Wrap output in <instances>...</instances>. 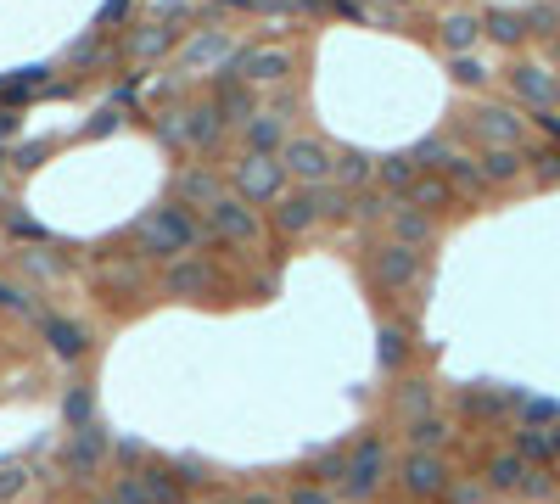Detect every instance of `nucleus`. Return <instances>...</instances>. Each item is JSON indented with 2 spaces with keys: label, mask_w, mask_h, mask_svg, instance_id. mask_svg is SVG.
Segmentation results:
<instances>
[{
  "label": "nucleus",
  "mask_w": 560,
  "mask_h": 504,
  "mask_svg": "<svg viewBox=\"0 0 560 504\" xmlns=\"http://www.w3.org/2000/svg\"><path fill=\"white\" fill-rule=\"evenodd\" d=\"M314 196H320V219H342V213L353 208V202H348V191H336L331 180H325V185H314Z\"/></svg>",
  "instance_id": "41"
},
{
  "label": "nucleus",
  "mask_w": 560,
  "mask_h": 504,
  "mask_svg": "<svg viewBox=\"0 0 560 504\" xmlns=\"http://www.w3.org/2000/svg\"><path fill=\"white\" fill-rule=\"evenodd\" d=\"M101 460H107V443H101L96 426H79V432L68 437V448H62V471L90 476V471H101Z\"/></svg>",
  "instance_id": "14"
},
{
  "label": "nucleus",
  "mask_w": 560,
  "mask_h": 504,
  "mask_svg": "<svg viewBox=\"0 0 560 504\" xmlns=\"http://www.w3.org/2000/svg\"><path fill=\"white\" fill-rule=\"evenodd\" d=\"M404 202H409V208H420V213H432V219H437V213H443L448 202H454V185H448L443 174H415V185L404 191Z\"/></svg>",
  "instance_id": "22"
},
{
  "label": "nucleus",
  "mask_w": 560,
  "mask_h": 504,
  "mask_svg": "<svg viewBox=\"0 0 560 504\" xmlns=\"http://www.w3.org/2000/svg\"><path fill=\"white\" fill-rule=\"evenodd\" d=\"M516 454L532 465H560V420L555 426H521L516 432Z\"/></svg>",
  "instance_id": "16"
},
{
  "label": "nucleus",
  "mask_w": 560,
  "mask_h": 504,
  "mask_svg": "<svg viewBox=\"0 0 560 504\" xmlns=\"http://www.w3.org/2000/svg\"><path fill=\"white\" fill-rule=\"evenodd\" d=\"M409 157H415V168H432V174H443L454 152H448V140H420V146H415Z\"/></svg>",
  "instance_id": "39"
},
{
  "label": "nucleus",
  "mask_w": 560,
  "mask_h": 504,
  "mask_svg": "<svg viewBox=\"0 0 560 504\" xmlns=\"http://www.w3.org/2000/svg\"><path fill=\"white\" fill-rule=\"evenodd\" d=\"M454 437V426H448L443 415H420V420H404V443L409 448H426V454H443V443Z\"/></svg>",
  "instance_id": "23"
},
{
  "label": "nucleus",
  "mask_w": 560,
  "mask_h": 504,
  "mask_svg": "<svg viewBox=\"0 0 560 504\" xmlns=\"http://www.w3.org/2000/svg\"><path fill=\"white\" fill-rule=\"evenodd\" d=\"M527 168H532V180L538 185H560V146H538V152H527Z\"/></svg>",
  "instance_id": "35"
},
{
  "label": "nucleus",
  "mask_w": 560,
  "mask_h": 504,
  "mask_svg": "<svg viewBox=\"0 0 560 504\" xmlns=\"http://www.w3.org/2000/svg\"><path fill=\"white\" fill-rule=\"evenodd\" d=\"M168 40H174V28H140L129 40V56H157V51H168Z\"/></svg>",
  "instance_id": "40"
},
{
  "label": "nucleus",
  "mask_w": 560,
  "mask_h": 504,
  "mask_svg": "<svg viewBox=\"0 0 560 504\" xmlns=\"http://www.w3.org/2000/svg\"><path fill=\"white\" fill-rule=\"evenodd\" d=\"M392 6H409V0H392Z\"/></svg>",
  "instance_id": "55"
},
{
  "label": "nucleus",
  "mask_w": 560,
  "mask_h": 504,
  "mask_svg": "<svg viewBox=\"0 0 560 504\" xmlns=\"http://www.w3.org/2000/svg\"><path fill=\"white\" fill-rule=\"evenodd\" d=\"M62 415H68L73 432H79V426H96V398H90V387H73L68 398H62Z\"/></svg>",
  "instance_id": "33"
},
{
  "label": "nucleus",
  "mask_w": 560,
  "mask_h": 504,
  "mask_svg": "<svg viewBox=\"0 0 560 504\" xmlns=\"http://www.w3.org/2000/svg\"><path fill=\"white\" fill-rule=\"evenodd\" d=\"M275 208H280L275 213L280 236H303V230L320 224V196H314V185H303V191H292V196H280Z\"/></svg>",
  "instance_id": "13"
},
{
  "label": "nucleus",
  "mask_w": 560,
  "mask_h": 504,
  "mask_svg": "<svg viewBox=\"0 0 560 504\" xmlns=\"http://www.w3.org/2000/svg\"><path fill=\"white\" fill-rule=\"evenodd\" d=\"M387 219H392V241H404V247H426V241L437 236V219L432 213H420V208H409V202H398Z\"/></svg>",
  "instance_id": "18"
},
{
  "label": "nucleus",
  "mask_w": 560,
  "mask_h": 504,
  "mask_svg": "<svg viewBox=\"0 0 560 504\" xmlns=\"http://www.w3.org/2000/svg\"><path fill=\"white\" fill-rule=\"evenodd\" d=\"M521 499H555V476H549L544 465H532L527 482H521Z\"/></svg>",
  "instance_id": "43"
},
{
  "label": "nucleus",
  "mask_w": 560,
  "mask_h": 504,
  "mask_svg": "<svg viewBox=\"0 0 560 504\" xmlns=\"http://www.w3.org/2000/svg\"><path fill=\"white\" fill-rule=\"evenodd\" d=\"M236 504H275V499H269V493H241Z\"/></svg>",
  "instance_id": "53"
},
{
  "label": "nucleus",
  "mask_w": 560,
  "mask_h": 504,
  "mask_svg": "<svg viewBox=\"0 0 560 504\" xmlns=\"http://www.w3.org/2000/svg\"><path fill=\"white\" fill-rule=\"evenodd\" d=\"M415 157H381L376 163V180L387 185V191H409V185H415Z\"/></svg>",
  "instance_id": "31"
},
{
  "label": "nucleus",
  "mask_w": 560,
  "mask_h": 504,
  "mask_svg": "<svg viewBox=\"0 0 560 504\" xmlns=\"http://www.w3.org/2000/svg\"><path fill=\"white\" fill-rule=\"evenodd\" d=\"M247 146L252 152H275V146H286V140H280V118H247Z\"/></svg>",
  "instance_id": "34"
},
{
  "label": "nucleus",
  "mask_w": 560,
  "mask_h": 504,
  "mask_svg": "<svg viewBox=\"0 0 560 504\" xmlns=\"http://www.w3.org/2000/svg\"><path fill=\"white\" fill-rule=\"evenodd\" d=\"M224 56H230V40H224L219 28H202V34L191 40V51H185L180 68H185V73H202L208 62H224Z\"/></svg>",
  "instance_id": "26"
},
{
  "label": "nucleus",
  "mask_w": 560,
  "mask_h": 504,
  "mask_svg": "<svg viewBox=\"0 0 560 504\" xmlns=\"http://www.w3.org/2000/svg\"><path fill=\"white\" fill-rule=\"evenodd\" d=\"M34 488V465H23V460H12V465H0V504H12V499H23V493Z\"/></svg>",
  "instance_id": "32"
},
{
  "label": "nucleus",
  "mask_w": 560,
  "mask_h": 504,
  "mask_svg": "<svg viewBox=\"0 0 560 504\" xmlns=\"http://www.w3.org/2000/svg\"><path fill=\"white\" fill-rule=\"evenodd\" d=\"M443 180L454 185V196H482L488 191V180H482V163H476V157H448V168H443Z\"/></svg>",
  "instance_id": "27"
},
{
  "label": "nucleus",
  "mask_w": 560,
  "mask_h": 504,
  "mask_svg": "<svg viewBox=\"0 0 560 504\" xmlns=\"http://www.w3.org/2000/svg\"><path fill=\"white\" fill-rule=\"evenodd\" d=\"M230 180H236L241 202H280L286 168H280V157H269V152H247L236 168H230Z\"/></svg>",
  "instance_id": "3"
},
{
  "label": "nucleus",
  "mask_w": 560,
  "mask_h": 504,
  "mask_svg": "<svg viewBox=\"0 0 560 504\" xmlns=\"http://www.w3.org/2000/svg\"><path fill=\"white\" fill-rule=\"evenodd\" d=\"M510 90H516V101H527L532 112H549L560 101V79L544 62H516V68H510Z\"/></svg>",
  "instance_id": "9"
},
{
  "label": "nucleus",
  "mask_w": 560,
  "mask_h": 504,
  "mask_svg": "<svg viewBox=\"0 0 560 504\" xmlns=\"http://www.w3.org/2000/svg\"><path fill=\"white\" fill-rule=\"evenodd\" d=\"M45 342H51L56 359H84L90 353V331L73 320H45Z\"/></svg>",
  "instance_id": "24"
},
{
  "label": "nucleus",
  "mask_w": 560,
  "mask_h": 504,
  "mask_svg": "<svg viewBox=\"0 0 560 504\" xmlns=\"http://www.w3.org/2000/svg\"><path fill=\"white\" fill-rule=\"evenodd\" d=\"M219 112H236L241 124L252 118V96L247 90H236V84H224V96H219Z\"/></svg>",
  "instance_id": "45"
},
{
  "label": "nucleus",
  "mask_w": 560,
  "mask_h": 504,
  "mask_svg": "<svg viewBox=\"0 0 560 504\" xmlns=\"http://www.w3.org/2000/svg\"><path fill=\"white\" fill-rule=\"evenodd\" d=\"M12 236H23V241L34 236V241H40L45 230H40V224H34V219H23V213H12Z\"/></svg>",
  "instance_id": "52"
},
{
  "label": "nucleus",
  "mask_w": 560,
  "mask_h": 504,
  "mask_svg": "<svg viewBox=\"0 0 560 504\" xmlns=\"http://www.w3.org/2000/svg\"><path fill=\"white\" fill-rule=\"evenodd\" d=\"M516 409H521V420H527V426H555V420H560L555 398H516Z\"/></svg>",
  "instance_id": "37"
},
{
  "label": "nucleus",
  "mask_w": 560,
  "mask_h": 504,
  "mask_svg": "<svg viewBox=\"0 0 560 504\" xmlns=\"http://www.w3.org/2000/svg\"><path fill=\"white\" fill-rule=\"evenodd\" d=\"M135 476H140V488H146V499H152V504H185V488H191V482H185L180 465L146 460Z\"/></svg>",
  "instance_id": "12"
},
{
  "label": "nucleus",
  "mask_w": 560,
  "mask_h": 504,
  "mask_svg": "<svg viewBox=\"0 0 560 504\" xmlns=\"http://www.w3.org/2000/svg\"><path fill=\"white\" fill-rule=\"evenodd\" d=\"M420 269H426L420 247H404V241H387V247L370 252V286L376 292H404L420 280Z\"/></svg>",
  "instance_id": "4"
},
{
  "label": "nucleus",
  "mask_w": 560,
  "mask_h": 504,
  "mask_svg": "<svg viewBox=\"0 0 560 504\" xmlns=\"http://www.w3.org/2000/svg\"><path fill=\"white\" fill-rule=\"evenodd\" d=\"M118 17H129V0H107V6H101V17H96V28L118 23Z\"/></svg>",
  "instance_id": "51"
},
{
  "label": "nucleus",
  "mask_w": 560,
  "mask_h": 504,
  "mask_svg": "<svg viewBox=\"0 0 560 504\" xmlns=\"http://www.w3.org/2000/svg\"><path fill=\"white\" fill-rule=\"evenodd\" d=\"M482 34H488L493 45H521V40H527V17H521V12H499V6H493V12L482 17Z\"/></svg>",
  "instance_id": "28"
},
{
  "label": "nucleus",
  "mask_w": 560,
  "mask_h": 504,
  "mask_svg": "<svg viewBox=\"0 0 560 504\" xmlns=\"http://www.w3.org/2000/svg\"><path fill=\"white\" fill-rule=\"evenodd\" d=\"M376 359L387 364V370H398V364L409 359V336H404V331H392V325H381V348H376Z\"/></svg>",
  "instance_id": "36"
},
{
  "label": "nucleus",
  "mask_w": 560,
  "mask_h": 504,
  "mask_svg": "<svg viewBox=\"0 0 560 504\" xmlns=\"http://www.w3.org/2000/svg\"><path fill=\"white\" fill-rule=\"evenodd\" d=\"M163 292L180 297V303H196V297L213 292V264L208 258H196V252H185V258H174V264L163 269Z\"/></svg>",
  "instance_id": "10"
},
{
  "label": "nucleus",
  "mask_w": 560,
  "mask_h": 504,
  "mask_svg": "<svg viewBox=\"0 0 560 504\" xmlns=\"http://www.w3.org/2000/svg\"><path fill=\"white\" fill-rule=\"evenodd\" d=\"M555 56H560V40H555Z\"/></svg>",
  "instance_id": "56"
},
{
  "label": "nucleus",
  "mask_w": 560,
  "mask_h": 504,
  "mask_svg": "<svg viewBox=\"0 0 560 504\" xmlns=\"http://www.w3.org/2000/svg\"><path fill=\"white\" fill-rule=\"evenodd\" d=\"M532 124H538V129H544V135L560 146V112H555V107H549V112H532Z\"/></svg>",
  "instance_id": "50"
},
{
  "label": "nucleus",
  "mask_w": 560,
  "mask_h": 504,
  "mask_svg": "<svg viewBox=\"0 0 560 504\" xmlns=\"http://www.w3.org/2000/svg\"><path fill=\"white\" fill-rule=\"evenodd\" d=\"M437 40H443L454 56H465L476 40H482V17H465V12L443 17V23H437Z\"/></svg>",
  "instance_id": "25"
},
{
  "label": "nucleus",
  "mask_w": 560,
  "mask_h": 504,
  "mask_svg": "<svg viewBox=\"0 0 560 504\" xmlns=\"http://www.w3.org/2000/svg\"><path fill=\"white\" fill-rule=\"evenodd\" d=\"M476 163H482V180L488 185H510L527 174V152H521V146H482Z\"/></svg>",
  "instance_id": "17"
},
{
  "label": "nucleus",
  "mask_w": 560,
  "mask_h": 504,
  "mask_svg": "<svg viewBox=\"0 0 560 504\" xmlns=\"http://www.w3.org/2000/svg\"><path fill=\"white\" fill-rule=\"evenodd\" d=\"M527 471H532V460H521L516 448H504V454H488V465H482V476H488V493H521Z\"/></svg>",
  "instance_id": "15"
},
{
  "label": "nucleus",
  "mask_w": 560,
  "mask_h": 504,
  "mask_svg": "<svg viewBox=\"0 0 560 504\" xmlns=\"http://www.w3.org/2000/svg\"><path fill=\"white\" fill-rule=\"evenodd\" d=\"M157 135H163L168 146H191V135H185V112H168V118H157Z\"/></svg>",
  "instance_id": "46"
},
{
  "label": "nucleus",
  "mask_w": 560,
  "mask_h": 504,
  "mask_svg": "<svg viewBox=\"0 0 560 504\" xmlns=\"http://www.w3.org/2000/svg\"><path fill=\"white\" fill-rule=\"evenodd\" d=\"M482 499H488V482H471V476L448 482V493H443V504H482Z\"/></svg>",
  "instance_id": "42"
},
{
  "label": "nucleus",
  "mask_w": 560,
  "mask_h": 504,
  "mask_svg": "<svg viewBox=\"0 0 560 504\" xmlns=\"http://www.w3.org/2000/svg\"><path fill=\"white\" fill-rule=\"evenodd\" d=\"M488 79H493V73H488V62H476L471 51H465V56H454V84H465V90H482Z\"/></svg>",
  "instance_id": "38"
},
{
  "label": "nucleus",
  "mask_w": 560,
  "mask_h": 504,
  "mask_svg": "<svg viewBox=\"0 0 560 504\" xmlns=\"http://www.w3.org/2000/svg\"><path fill=\"white\" fill-rule=\"evenodd\" d=\"M555 28H560L555 6H532V12H527V34H555Z\"/></svg>",
  "instance_id": "47"
},
{
  "label": "nucleus",
  "mask_w": 560,
  "mask_h": 504,
  "mask_svg": "<svg viewBox=\"0 0 560 504\" xmlns=\"http://www.w3.org/2000/svg\"><path fill=\"white\" fill-rule=\"evenodd\" d=\"M196 241H202V230H196V219L185 208H152L135 224L140 258H163V264H174V258H185Z\"/></svg>",
  "instance_id": "1"
},
{
  "label": "nucleus",
  "mask_w": 560,
  "mask_h": 504,
  "mask_svg": "<svg viewBox=\"0 0 560 504\" xmlns=\"http://www.w3.org/2000/svg\"><path fill=\"white\" fill-rule=\"evenodd\" d=\"M96 504H118V499H112V493H107V499H96Z\"/></svg>",
  "instance_id": "54"
},
{
  "label": "nucleus",
  "mask_w": 560,
  "mask_h": 504,
  "mask_svg": "<svg viewBox=\"0 0 560 504\" xmlns=\"http://www.w3.org/2000/svg\"><path fill=\"white\" fill-rule=\"evenodd\" d=\"M404 493L409 499H420V504H432V499H443L448 493V482H454V471H448V460L443 454H426V448H409L404 454Z\"/></svg>",
  "instance_id": "5"
},
{
  "label": "nucleus",
  "mask_w": 560,
  "mask_h": 504,
  "mask_svg": "<svg viewBox=\"0 0 560 504\" xmlns=\"http://www.w3.org/2000/svg\"><path fill=\"white\" fill-rule=\"evenodd\" d=\"M286 504H336V499L320 488V482H297V488L286 493Z\"/></svg>",
  "instance_id": "48"
},
{
  "label": "nucleus",
  "mask_w": 560,
  "mask_h": 504,
  "mask_svg": "<svg viewBox=\"0 0 560 504\" xmlns=\"http://www.w3.org/2000/svg\"><path fill=\"white\" fill-rule=\"evenodd\" d=\"M331 163H336V157L325 152L320 140H308V135H297V140L280 146V168H286L292 180H303V185H325V180H331Z\"/></svg>",
  "instance_id": "8"
},
{
  "label": "nucleus",
  "mask_w": 560,
  "mask_h": 504,
  "mask_svg": "<svg viewBox=\"0 0 560 504\" xmlns=\"http://www.w3.org/2000/svg\"><path fill=\"white\" fill-rule=\"evenodd\" d=\"M185 135H191L196 152H213V146H219V135H224V112H219V101H202V107L185 112Z\"/></svg>",
  "instance_id": "21"
},
{
  "label": "nucleus",
  "mask_w": 560,
  "mask_h": 504,
  "mask_svg": "<svg viewBox=\"0 0 560 504\" xmlns=\"http://www.w3.org/2000/svg\"><path fill=\"white\" fill-rule=\"evenodd\" d=\"M112 454H118V465H135V471L146 465V443H135V437H124V443L112 448Z\"/></svg>",
  "instance_id": "49"
},
{
  "label": "nucleus",
  "mask_w": 560,
  "mask_h": 504,
  "mask_svg": "<svg viewBox=\"0 0 560 504\" xmlns=\"http://www.w3.org/2000/svg\"><path fill=\"white\" fill-rule=\"evenodd\" d=\"M471 129L482 146H521V140H527V118H521L516 107H504V101H482V107L471 112Z\"/></svg>",
  "instance_id": "6"
},
{
  "label": "nucleus",
  "mask_w": 560,
  "mask_h": 504,
  "mask_svg": "<svg viewBox=\"0 0 560 504\" xmlns=\"http://www.w3.org/2000/svg\"><path fill=\"white\" fill-rule=\"evenodd\" d=\"M387 471H392V448L381 443L376 432L359 437V443L348 448V476H342V493H348V504L376 499V488L387 482Z\"/></svg>",
  "instance_id": "2"
},
{
  "label": "nucleus",
  "mask_w": 560,
  "mask_h": 504,
  "mask_svg": "<svg viewBox=\"0 0 560 504\" xmlns=\"http://www.w3.org/2000/svg\"><path fill=\"white\" fill-rule=\"evenodd\" d=\"M303 476L308 482H342V476H348V448H325V454H314V460L303 465Z\"/></svg>",
  "instance_id": "29"
},
{
  "label": "nucleus",
  "mask_w": 560,
  "mask_h": 504,
  "mask_svg": "<svg viewBox=\"0 0 560 504\" xmlns=\"http://www.w3.org/2000/svg\"><path fill=\"white\" fill-rule=\"evenodd\" d=\"M208 230L219 241H236V247H252L258 241V208L241 202V196H219L208 208Z\"/></svg>",
  "instance_id": "7"
},
{
  "label": "nucleus",
  "mask_w": 560,
  "mask_h": 504,
  "mask_svg": "<svg viewBox=\"0 0 560 504\" xmlns=\"http://www.w3.org/2000/svg\"><path fill=\"white\" fill-rule=\"evenodd\" d=\"M437 409V387L426 376H409L404 387L392 392V415L398 420H420V415H432Z\"/></svg>",
  "instance_id": "19"
},
{
  "label": "nucleus",
  "mask_w": 560,
  "mask_h": 504,
  "mask_svg": "<svg viewBox=\"0 0 560 504\" xmlns=\"http://www.w3.org/2000/svg\"><path fill=\"white\" fill-rule=\"evenodd\" d=\"M112 499H118V504H152V499H146V488H140V476H135V471L112 482Z\"/></svg>",
  "instance_id": "44"
},
{
  "label": "nucleus",
  "mask_w": 560,
  "mask_h": 504,
  "mask_svg": "<svg viewBox=\"0 0 560 504\" xmlns=\"http://www.w3.org/2000/svg\"><path fill=\"white\" fill-rule=\"evenodd\" d=\"M230 68H236L247 84H280L286 73H292V51H275V45H264V51H258V45H252V51H241Z\"/></svg>",
  "instance_id": "11"
},
{
  "label": "nucleus",
  "mask_w": 560,
  "mask_h": 504,
  "mask_svg": "<svg viewBox=\"0 0 560 504\" xmlns=\"http://www.w3.org/2000/svg\"><path fill=\"white\" fill-rule=\"evenodd\" d=\"M174 196H180L185 208L208 213L213 202H219V180H213V168H185V174H174Z\"/></svg>",
  "instance_id": "20"
},
{
  "label": "nucleus",
  "mask_w": 560,
  "mask_h": 504,
  "mask_svg": "<svg viewBox=\"0 0 560 504\" xmlns=\"http://www.w3.org/2000/svg\"><path fill=\"white\" fill-rule=\"evenodd\" d=\"M331 174L342 180V191H359V185L370 180V174H376V163H370L364 152H342V157L331 163Z\"/></svg>",
  "instance_id": "30"
}]
</instances>
